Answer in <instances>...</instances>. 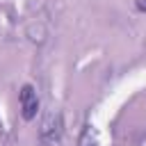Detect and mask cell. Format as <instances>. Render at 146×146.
Here are the masks:
<instances>
[{
  "mask_svg": "<svg viewBox=\"0 0 146 146\" xmlns=\"http://www.w3.org/2000/svg\"><path fill=\"white\" fill-rule=\"evenodd\" d=\"M64 141V114L50 110L39 123V146H62Z\"/></svg>",
  "mask_w": 146,
  "mask_h": 146,
  "instance_id": "1",
  "label": "cell"
},
{
  "mask_svg": "<svg viewBox=\"0 0 146 146\" xmlns=\"http://www.w3.org/2000/svg\"><path fill=\"white\" fill-rule=\"evenodd\" d=\"M18 107H21V116L25 121H34L39 114V94L30 82H25L18 91Z\"/></svg>",
  "mask_w": 146,
  "mask_h": 146,
  "instance_id": "2",
  "label": "cell"
},
{
  "mask_svg": "<svg viewBox=\"0 0 146 146\" xmlns=\"http://www.w3.org/2000/svg\"><path fill=\"white\" fill-rule=\"evenodd\" d=\"M78 146H98V132H96V128L94 125H84L82 128V132H80V137H78Z\"/></svg>",
  "mask_w": 146,
  "mask_h": 146,
  "instance_id": "3",
  "label": "cell"
},
{
  "mask_svg": "<svg viewBox=\"0 0 146 146\" xmlns=\"http://www.w3.org/2000/svg\"><path fill=\"white\" fill-rule=\"evenodd\" d=\"M135 9L139 14H146V0H135Z\"/></svg>",
  "mask_w": 146,
  "mask_h": 146,
  "instance_id": "4",
  "label": "cell"
}]
</instances>
